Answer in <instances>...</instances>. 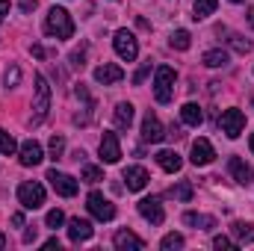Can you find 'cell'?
Returning <instances> with one entry per match:
<instances>
[{
	"mask_svg": "<svg viewBox=\"0 0 254 251\" xmlns=\"http://www.w3.org/2000/svg\"><path fill=\"white\" fill-rule=\"evenodd\" d=\"M231 48H234L237 54H249V51H252V42H246L243 36H234V39H231Z\"/></svg>",
	"mask_w": 254,
	"mask_h": 251,
	"instance_id": "cell-33",
	"label": "cell"
},
{
	"mask_svg": "<svg viewBox=\"0 0 254 251\" xmlns=\"http://www.w3.org/2000/svg\"><path fill=\"white\" fill-rule=\"evenodd\" d=\"M219 127H222V133H225L228 139H237V136L243 133V127H246V116H243L240 110H225L222 119H219Z\"/></svg>",
	"mask_w": 254,
	"mask_h": 251,
	"instance_id": "cell-7",
	"label": "cell"
},
{
	"mask_svg": "<svg viewBox=\"0 0 254 251\" xmlns=\"http://www.w3.org/2000/svg\"><path fill=\"white\" fill-rule=\"evenodd\" d=\"M252 107H254V98H252Z\"/></svg>",
	"mask_w": 254,
	"mask_h": 251,
	"instance_id": "cell-47",
	"label": "cell"
},
{
	"mask_svg": "<svg viewBox=\"0 0 254 251\" xmlns=\"http://www.w3.org/2000/svg\"><path fill=\"white\" fill-rule=\"evenodd\" d=\"M80 178H83L86 184H98V181H104V172H101L98 166H83V172H80Z\"/></svg>",
	"mask_w": 254,
	"mask_h": 251,
	"instance_id": "cell-29",
	"label": "cell"
},
{
	"mask_svg": "<svg viewBox=\"0 0 254 251\" xmlns=\"http://www.w3.org/2000/svg\"><path fill=\"white\" fill-rule=\"evenodd\" d=\"M216 6H219V0H195L192 18H195V21H204V18H210V15L216 12Z\"/></svg>",
	"mask_w": 254,
	"mask_h": 251,
	"instance_id": "cell-23",
	"label": "cell"
},
{
	"mask_svg": "<svg viewBox=\"0 0 254 251\" xmlns=\"http://www.w3.org/2000/svg\"><path fill=\"white\" fill-rule=\"evenodd\" d=\"M228 172H231L234 181L243 184V187H249V184L254 181V169L249 166V163H243L240 157H231V160H228Z\"/></svg>",
	"mask_w": 254,
	"mask_h": 251,
	"instance_id": "cell-13",
	"label": "cell"
},
{
	"mask_svg": "<svg viewBox=\"0 0 254 251\" xmlns=\"http://www.w3.org/2000/svg\"><path fill=\"white\" fill-rule=\"evenodd\" d=\"M51 110V86L42 74H36V101H33V125H42Z\"/></svg>",
	"mask_w": 254,
	"mask_h": 251,
	"instance_id": "cell-3",
	"label": "cell"
},
{
	"mask_svg": "<svg viewBox=\"0 0 254 251\" xmlns=\"http://www.w3.org/2000/svg\"><path fill=\"white\" fill-rule=\"evenodd\" d=\"M148 71H151V63H145L136 74H133V83H136V86H142V83H145V77H148Z\"/></svg>",
	"mask_w": 254,
	"mask_h": 251,
	"instance_id": "cell-37",
	"label": "cell"
},
{
	"mask_svg": "<svg viewBox=\"0 0 254 251\" xmlns=\"http://www.w3.org/2000/svg\"><path fill=\"white\" fill-rule=\"evenodd\" d=\"M15 139H12V133H6L3 127H0V154H15Z\"/></svg>",
	"mask_w": 254,
	"mask_h": 251,
	"instance_id": "cell-30",
	"label": "cell"
},
{
	"mask_svg": "<svg viewBox=\"0 0 254 251\" xmlns=\"http://www.w3.org/2000/svg\"><path fill=\"white\" fill-rule=\"evenodd\" d=\"M45 249H60V240H57V237H54V240H48V243H45Z\"/></svg>",
	"mask_w": 254,
	"mask_h": 251,
	"instance_id": "cell-42",
	"label": "cell"
},
{
	"mask_svg": "<svg viewBox=\"0 0 254 251\" xmlns=\"http://www.w3.org/2000/svg\"><path fill=\"white\" fill-rule=\"evenodd\" d=\"M113 45H116V54H119L125 63H133V60L139 57V42H136V36H133L130 30H119L116 39H113Z\"/></svg>",
	"mask_w": 254,
	"mask_h": 251,
	"instance_id": "cell-6",
	"label": "cell"
},
{
	"mask_svg": "<svg viewBox=\"0 0 254 251\" xmlns=\"http://www.w3.org/2000/svg\"><path fill=\"white\" fill-rule=\"evenodd\" d=\"M63 154H65V139L63 136H51V157L60 160Z\"/></svg>",
	"mask_w": 254,
	"mask_h": 251,
	"instance_id": "cell-32",
	"label": "cell"
},
{
	"mask_svg": "<svg viewBox=\"0 0 254 251\" xmlns=\"http://www.w3.org/2000/svg\"><path fill=\"white\" fill-rule=\"evenodd\" d=\"M42 160H45L42 145H39V142H33V139H27V142L21 145V166H39Z\"/></svg>",
	"mask_w": 254,
	"mask_h": 251,
	"instance_id": "cell-17",
	"label": "cell"
},
{
	"mask_svg": "<svg viewBox=\"0 0 254 251\" xmlns=\"http://www.w3.org/2000/svg\"><path fill=\"white\" fill-rule=\"evenodd\" d=\"M36 234H39L36 228H30V231H24V243H33V240H36Z\"/></svg>",
	"mask_w": 254,
	"mask_h": 251,
	"instance_id": "cell-39",
	"label": "cell"
},
{
	"mask_svg": "<svg viewBox=\"0 0 254 251\" xmlns=\"http://www.w3.org/2000/svg\"><path fill=\"white\" fill-rule=\"evenodd\" d=\"M48 181H51V187L57 189L63 198H71V195H77V181H74L71 175H65V172H57V169H51V172H48Z\"/></svg>",
	"mask_w": 254,
	"mask_h": 251,
	"instance_id": "cell-9",
	"label": "cell"
},
{
	"mask_svg": "<svg viewBox=\"0 0 254 251\" xmlns=\"http://www.w3.org/2000/svg\"><path fill=\"white\" fill-rule=\"evenodd\" d=\"M113 243H116V249H119V251H139L142 246H145V243H142L133 231H119Z\"/></svg>",
	"mask_w": 254,
	"mask_h": 251,
	"instance_id": "cell-19",
	"label": "cell"
},
{
	"mask_svg": "<svg viewBox=\"0 0 254 251\" xmlns=\"http://www.w3.org/2000/svg\"><path fill=\"white\" fill-rule=\"evenodd\" d=\"M139 213H142V219H148L151 225H163V222H166V210H163L160 198H142V201H139Z\"/></svg>",
	"mask_w": 254,
	"mask_h": 251,
	"instance_id": "cell-10",
	"label": "cell"
},
{
	"mask_svg": "<svg viewBox=\"0 0 254 251\" xmlns=\"http://www.w3.org/2000/svg\"><path fill=\"white\" fill-rule=\"evenodd\" d=\"M86 207H89V213H92L98 222H113V219H116V204H113L110 198H104L101 192H89Z\"/></svg>",
	"mask_w": 254,
	"mask_h": 251,
	"instance_id": "cell-5",
	"label": "cell"
},
{
	"mask_svg": "<svg viewBox=\"0 0 254 251\" xmlns=\"http://www.w3.org/2000/svg\"><path fill=\"white\" fill-rule=\"evenodd\" d=\"M122 77H125V71L119 68V65L113 63H104L95 68V80L98 83H104V86H113V83H122Z\"/></svg>",
	"mask_w": 254,
	"mask_h": 251,
	"instance_id": "cell-16",
	"label": "cell"
},
{
	"mask_svg": "<svg viewBox=\"0 0 254 251\" xmlns=\"http://www.w3.org/2000/svg\"><path fill=\"white\" fill-rule=\"evenodd\" d=\"M190 45H192V36L187 30H175L172 33V48L175 51H190Z\"/></svg>",
	"mask_w": 254,
	"mask_h": 251,
	"instance_id": "cell-26",
	"label": "cell"
},
{
	"mask_svg": "<svg viewBox=\"0 0 254 251\" xmlns=\"http://www.w3.org/2000/svg\"><path fill=\"white\" fill-rule=\"evenodd\" d=\"M163 125H160V119L154 116V113H148L145 116V122H142V139L145 142H151V145H157V142H163Z\"/></svg>",
	"mask_w": 254,
	"mask_h": 251,
	"instance_id": "cell-15",
	"label": "cell"
},
{
	"mask_svg": "<svg viewBox=\"0 0 254 251\" xmlns=\"http://www.w3.org/2000/svg\"><path fill=\"white\" fill-rule=\"evenodd\" d=\"M154 98H157V104H172V98H175V68H169V65H160L157 68Z\"/></svg>",
	"mask_w": 254,
	"mask_h": 251,
	"instance_id": "cell-2",
	"label": "cell"
},
{
	"mask_svg": "<svg viewBox=\"0 0 254 251\" xmlns=\"http://www.w3.org/2000/svg\"><path fill=\"white\" fill-rule=\"evenodd\" d=\"M122 178H125V187L130 189V192H139V189H145V187H148V181H151V178H148V172H145L142 166H127Z\"/></svg>",
	"mask_w": 254,
	"mask_h": 251,
	"instance_id": "cell-12",
	"label": "cell"
},
{
	"mask_svg": "<svg viewBox=\"0 0 254 251\" xmlns=\"http://www.w3.org/2000/svg\"><path fill=\"white\" fill-rule=\"evenodd\" d=\"M71 65H74V68H83V65H86V48H83V45H80L77 51H71Z\"/></svg>",
	"mask_w": 254,
	"mask_h": 251,
	"instance_id": "cell-34",
	"label": "cell"
},
{
	"mask_svg": "<svg viewBox=\"0 0 254 251\" xmlns=\"http://www.w3.org/2000/svg\"><path fill=\"white\" fill-rule=\"evenodd\" d=\"M216 160V151H213V145L201 136V139H195L192 142V163L195 166H210Z\"/></svg>",
	"mask_w": 254,
	"mask_h": 251,
	"instance_id": "cell-11",
	"label": "cell"
},
{
	"mask_svg": "<svg viewBox=\"0 0 254 251\" xmlns=\"http://www.w3.org/2000/svg\"><path fill=\"white\" fill-rule=\"evenodd\" d=\"M3 246H6V237H3V234H0V249H3Z\"/></svg>",
	"mask_w": 254,
	"mask_h": 251,
	"instance_id": "cell-44",
	"label": "cell"
},
{
	"mask_svg": "<svg viewBox=\"0 0 254 251\" xmlns=\"http://www.w3.org/2000/svg\"><path fill=\"white\" fill-rule=\"evenodd\" d=\"M213 249H237V243L234 240H228V237H213Z\"/></svg>",
	"mask_w": 254,
	"mask_h": 251,
	"instance_id": "cell-36",
	"label": "cell"
},
{
	"mask_svg": "<svg viewBox=\"0 0 254 251\" xmlns=\"http://www.w3.org/2000/svg\"><path fill=\"white\" fill-rule=\"evenodd\" d=\"M252 154H254V133H252Z\"/></svg>",
	"mask_w": 254,
	"mask_h": 251,
	"instance_id": "cell-45",
	"label": "cell"
},
{
	"mask_svg": "<svg viewBox=\"0 0 254 251\" xmlns=\"http://www.w3.org/2000/svg\"><path fill=\"white\" fill-rule=\"evenodd\" d=\"M18 80H21V68H15V65H12V68L6 71V86L12 89V86H18Z\"/></svg>",
	"mask_w": 254,
	"mask_h": 251,
	"instance_id": "cell-35",
	"label": "cell"
},
{
	"mask_svg": "<svg viewBox=\"0 0 254 251\" xmlns=\"http://www.w3.org/2000/svg\"><path fill=\"white\" fill-rule=\"evenodd\" d=\"M113 119H116L119 130H130V125H133V104H119L116 113H113Z\"/></svg>",
	"mask_w": 254,
	"mask_h": 251,
	"instance_id": "cell-21",
	"label": "cell"
},
{
	"mask_svg": "<svg viewBox=\"0 0 254 251\" xmlns=\"http://www.w3.org/2000/svg\"><path fill=\"white\" fill-rule=\"evenodd\" d=\"M45 30H48V36H54V39H71V36H74V21H71V15L65 12L63 6H54V9L48 12Z\"/></svg>",
	"mask_w": 254,
	"mask_h": 251,
	"instance_id": "cell-1",
	"label": "cell"
},
{
	"mask_svg": "<svg viewBox=\"0 0 254 251\" xmlns=\"http://www.w3.org/2000/svg\"><path fill=\"white\" fill-rule=\"evenodd\" d=\"M33 57H39V60H42V57H45V48H42V45H33Z\"/></svg>",
	"mask_w": 254,
	"mask_h": 251,
	"instance_id": "cell-41",
	"label": "cell"
},
{
	"mask_svg": "<svg viewBox=\"0 0 254 251\" xmlns=\"http://www.w3.org/2000/svg\"><path fill=\"white\" fill-rule=\"evenodd\" d=\"M3 15H9V0H0V24H3Z\"/></svg>",
	"mask_w": 254,
	"mask_h": 251,
	"instance_id": "cell-40",
	"label": "cell"
},
{
	"mask_svg": "<svg viewBox=\"0 0 254 251\" xmlns=\"http://www.w3.org/2000/svg\"><path fill=\"white\" fill-rule=\"evenodd\" d=\"M160 249H163V251L184 249V237H181V234H166V237H163V243H160Z\"/></svg>",
	"mask_w": 254,
	"mask_h": 251,
	"instance_id": "cell-28",
	"label": "cell"
},
{
	"mask_svg": "<svg viewBox=\"0 0 254 251\" xmlns=\"http://www.w3.org/2000/svg\"><path fill=\"white\" fill-rule=\"evenodd\" d=\"M169 195H172V198H178V201H192V184H190V181H181L178 187L169 189Z\"/></svg>",
	"mask_w": 254,
	"mask_h": 251,
	"instance_id": "cell-27",
	"label": "cell"
},
{
	"mask_svg": "<svg viewBox=\"0 0 254 251\" xmlns=\"http://www.w3.org/2000/svg\"><path fill=\"white\" fill-rule=\"evenodd\" d=\"M98 151H101V160H104V163H110V166H113V163H119V160H122V145H119V136L107 130V133L101 136V148H98Z\"/></svg>",
	"mask_w": 254,
	"mask_h": 251,
	"instance_id": "cell-8",
	"label": "cell"
},
{
	"mask_svg": "<svg viewBox=\"0 0 254 251\" xmlns=\"http://www.w3.org/2000/svg\"><path fill=\"white\" fill-rule=\"evenodd\" d=\"M12 225H15V228H24V213H15V216H12Z\"/></svg>",
	"mask_w": 254,
	"mask_h": 251,
	"instance_id": "cell-38",
	"label": "cell"
},
{
	"mask_svg": "<svg viewBox=\"0 0 254 251\" xmlns=\"http://www.w3.org/2000/svg\"><path fill=\"white\" fill-rule=\"evenodd\" d=\"M157 163H160V169L169 172V175L181 172V166H184V160H181L178 151H160V154H157Z\"/></svg>",
	"mask_w": 254,
	"mask_h": 251,
	"instance_id": "cell-18",
	"label": "cell"
},
{
	"mask_svg": "<svg viewBox=\"0 0 254 251\" xmlns=\"http://www.w3.org/2000/svg\"><path fill=\"white\" fill-rule=\"evenodd\" d=\"M18 201H21L24 210H39L45 204V187L36 184V181H24L18 187Z\"/></svg>",
	"mask_w": 254,
	"mask_h": 251,
	"instance_id": "cell-4",
	"label": "cell"
},
{
	"mask_svg": "<svg viewBox=\"0 0 254 251\" xmlns=\"http://www.w3.org/2000/svg\"><path fill=\"white\" fill-rule=\"evenodd\" d=\"M63 222H65V213H63V210H51V213H48V219H45V225H48L51 231L63 228Z\"/></svg>",
	"mask_w": 254,
	"mask_h": 251,
	"instance_id": "cell-31",
	"label": "cell"
},
{
	"mask_svg": "<svg viewBox=\"0 0 254 251\" xmlns=\"http://www.w3.org/2000/svg\"><path fill=\"white\" fill-rule=\"evenodd\" d=\"M231 3H246V0H231Z\"/></svg>",
	"mask_w": 254,
	"mask_h": 251,
	"instance_id": "cell-46",
	"label": "cell"
},
{
	"mask_svg": "<svg viewBox=\"0 0 254 251\" xmlns=\"http://www.w3.org/2000/svg\"><path fill=\"white\" fill-rule=\"evenodd\" d=\"M204 65L207 68H225L228 65V54L225 51H207L204 54Z\"/></svg>",
	"mask_w": 254,
	"mask_h": 251,
	"instance_id": "cell-25",
	"label": "cell"
},
{
	"mask_svg": "<svg viewBox=\"0 0 254 251\" xmlns=\"http://www.w3.org/2000/svg\"><path fill=\"white\" fill-rule=\"evenodd\" d=\"M92 234H95V228H92L86 219L74 216V219L68 222V237H71V243H86V240H92Z\"/></svg>",
	"mask_w": 254,
	"mask_h": 251,
	"instance_id": "cell-14",
	"label": "cell"
},
{
	"mask_svg": "<svg viewBox=\"0 0 254 251\" xmlns=\"http://www.w3.org/2000/svg\"><path fill=\"white\" fill-rule=\"evenodd\" d=\"M231 231H234L237 243H254V225H249V222H234Z\"/></svg>",
	"mask_w": 254,
	"mask_h": 251,
	"instance_id": "cell-24",
	"label": "cell"
},
{
	"mask_svg": "<svg viewBox=\"0 0 254 251\" xmlns=\"http://www.w3.org/2000/svg\"><path fill=\"white\" fill-rule=\"evenodd\" d=\"M181 119H184V125L198 127L201 122H204V113H201L198 104H184V107H181Z\"/></svg>",
	"mask_w": 254,
	"mask_h": 251,
	"instance_id": "cell-22",
	"label": "cell"
},
{
	"mask_svg": "<svg viewBox=\"0 0 254 251\" xmlns=\"http://www.w3.org/2000/svg\"><path fill=\"white\" fill-rule=\"evenodd\" d=\"M184 225L198 228V231H213L216 228V219L213 216H204V213H184Z\"/></svg>",
	"mask_w": 254,
	"mask_h": 251,
	"instance_id": "cell-20",
	"label": "cell"
},
{
	"mask_svg": "<svg viewBox=\"0 0 254 251\" xmlns=\"http://www.w3.org/2000/svg\"><path fill=\"white\" fill-rule=\"evenodd\" d=\"M246 15H249V24H252V27H254V9H249Z\"/></svg>",
	"mask_w": 254,
	"mask_h": 251,
	"instance_id": "cell-43",
	"label": "cell"
}]
</instances>
